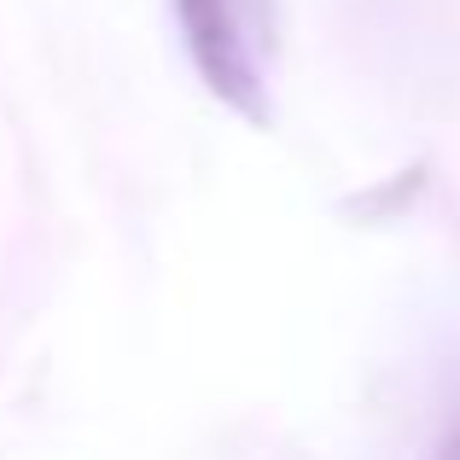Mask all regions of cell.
Returning a JSON list of instances; mask_svg holds the SVG:
<instances>
[{"instance_id":"obj_1","label":"cell","mask_w":460,"mask_h":460,"mask_svg":"<svg viewBox=\"0 0 460 460\" xmlns=\"http://www.w3.org/2000/svg\"><path fill=\"white\" fill-rule=\"evenodd\" d=\"M175 30L199 82L227 111L269 123V82H262V41H269V6L262 0H169Z\"/></svg>"},{"instance_id":"obj_2","label":"cell","mask_w":460,"mask_h":460,"mask_svg":"<svg viewBox=\"0 0 460 460\" xmlns=\"http://www.w3.org/2000/svg\"><path fill=\"white\" fill-rule=\"evenodd\" d=\"M431 460H460V426H449V431H443V443L431 449Z\"/></svg>"}]
</instances>
